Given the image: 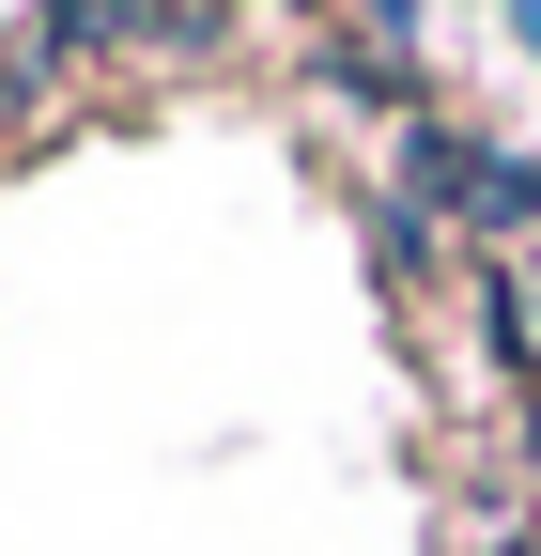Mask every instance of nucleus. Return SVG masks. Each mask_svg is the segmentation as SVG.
<instances>
[{
    "label": "nucleus",
    "mask_w": 541,
    "mask_h": 556,
    "mask_svg": "<svg viewBox=\"0 0 541 556\" xmlns=\"http://www.w3.org/2000/svg\"><path fill=\"white\" fill-rule=\"evenodd\" d=\"M402 201H449V217H480V232H541V170L495 155V139H464V124H402Z\"/></svg>",
    "instance_id": "f257e3e1"
},
{
    "label": "nucleus",
    "mask_w": 541,
    "mask_h": 556,
    "mask_svg": "<svg viewBox=\"0 0 541 556\" xmlns=\"http://www.w3.org/2000/svg\"><path fill=\"white\" fill-rule=\"evenodd\" d=\"M201 31H217L201 0H47V16H32V47H16V93L78 78V62H109V47H201Z\"/></svg>",
    "instance_id": "f03ea898"
},
{
    "label": "nucleus",
    "mask_w": 541,
    "mask_h": 556,
    "mask_svg": "<svg viewBox=\"0 0 541 556\" xmlns=\"http://www.w3.org/2000/svg\"><path fill=\"white\" fill-rule=\"evenodd\" d=\"M325 93L341 109H418V78H402L387 47H325Z\"/></svg>",
    "instance_id": "7ed1b4c3"
},
{
    "label": "nucleus",
    "mask_w": 541,
    "mask_h": 556,
    "mask_svg": "<svg viewBox=\"0 0 541 556\" xmlns=\"http://www.w3.org/2000/svg\"><path fill=\"white\" fill-rule=\"evenodd\" d=\"M356 31L372 47H418V0H356Z\"/></svg>",
    "instance_id": "20e7f679"
},
{
    "label": "nucleus",
    "mask_w": 541,
    "mask_h": 556,
    "mask_svg": "<svg viewBox=\"0 0 541 556\" xmlns=\"http://www.w3.org/2000/svg\"><path fill=\"white\" fill-rule=\"evenodd\" d=\"M511 31H526V62H541V0H511Z\"/></svg>",
    "instance_id": "39448f33"
},
{
    "label": "nucleus",
    "mask_w": 541,
    "mask_h": 556,
    "mask_svg": "<svg viewBox=\"0 0 541 556\" xmlns=\"http://www.w3.org/2000/svg\"><path fill=\"white\" fill-rule=\"evenodd\" d=\"M0 93H16V62H0Z\"/></svg>",
    "instance_id": "423d86ee"
}]
</instances>
